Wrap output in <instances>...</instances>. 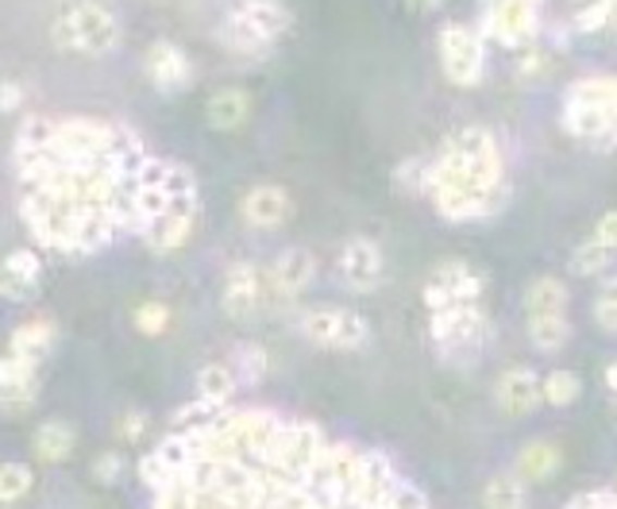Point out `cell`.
<instances>
[{"label":"cell","instance_id":"31","mask_svg":"<svg viewBox=\"0 0 617 509\" xmlns=\"http://www.w3.org/2000/svg\"><path fill=\"white\" fill-rule=\"evenodd\" d=\"M609 263H614V251H606L594 236L583 239V244L571 251V271L583 274V278H594V274L609 271Z\"/></svg>","mask_w":617,"mask_h":509},{"label":"cell","instance_id":"36","mask_svg":"<svg viewBox=\"0 0 617 509\" xmlns=\"http://www.w3.org/2000/svg\"><path fill=\"white\" fill-rule=\"evenodd\" d=\"M39 378L35 374V363H27V359L20 356H0V390H9V386H20V382H32Z\"/></svg>","mask_w":617,"mask_h":509},{"label":"cell","instance_id":"43","mask_svg":"<svg viewBox=\"0 0 617 509\" xmlns=\"http://www.w3.org/2000/svg\"><path fill=\"white\" fill-rule=\"evenodd\" d=\"M599 297H614V301H617V274H609V278L602 282V294Z\"/></svg>","mask_w":617,"mask_h":509},{"label":"cell","instance_id":"37","mask_svg":"<svg viewBox=\"0 0 617 509\" xmlns=\"http://www.w3.org/2000/svg\"><path fill=\"white\" fill-rule=\"evenodd\" d=\"M94 479H97V483H104V486L120 483V479H124V456H120L116 448L101 451V456L94 459Z\"/></svg>","mask_w":617,"mask_h":509},{"label":"cell","instance_id":"3","mask_svg":"<svg viewBox=\"0 0 617 509\" xmlns=\"http://www.w3.org/2000/svg\"><path fill=\"white\" fill-rule=\"evenodd\" d=\"M424 197L444 221H486L506 204V159L486 127H459L424 159Z\"/></svg>","mask_w":617,"mask_h":509},{"label":"cell","instance_id":"20","mask_svg":"<svg viewBox=\"0 0 617 509\" xmlns=\"http://www.w3.org/2000/svg\"><path fill=\"white\" fill-rule=\"evenodd\" d=\"M51 348H54V324L47 321V316L24 321L16 332H12V339H9V351H12V356L27 359V363H35V367H39L42 359L51 356Z\"/></svg>","mask_w":617,"mask_h":509},{"label":"cell","instance_id":"18","mask_svg":"<svg viewBox=\"0 0 617 509\" xmlns=\"http://www.w3.org/2000/svg\"><path fill=\"white\" fill-rule=\"evenodd\" d=\"M35 282H39V254L35 251L16 247V251L0 259V297L24 301V297L35 294Z\"/></svg>","mask_w":617,"mask_h":509},{"label":"cell","instance_id":"6","mask_svg":"<svg viewBox=\"0 0 617 509\" xmlns=\"http://www.w3.org/2000/svg\"><path fill=\"white\" fill-rule=\"evenodd\" d=\"M491 336V316L482 309V301H471V306H452L432 313V339L444 356H479L482 344Z\"/></svg>","mask_w":617,"mask_h":509},{"label":"cell","instance_id":"7","mask_svg":"<svg viewBox=\"0 0 617 509\" xmlns=\"http://www.w3.org/2000/svg\"><path fill=\"white\" fill-rule=\"evenodd\" d=\"M301 336L317 348L332 351H359L371 339V328L359 313L340 306H317L301 313Z\"/></svg>","mask_w":617,"mask_h":509},{"label":"cell","instance_id":"8","mask_svg":"<svg viewBox=\"0 0 617 509\" xmlns=\"http://www.w3.org/2000/svg\"><path fill=\"white\" fill-rule=\"evenodd\" d=\"M440 66L444 77L459 89H474L486 74V47L482 35L464 24H448L440 32Z\"/></svg>","mask_w":617,"mask_h":509},{"label":"cell","instance_id":"21","mask_svg":"<svg viewBox=\"0 0 617 509\" xmlns=\"http://www.w3.org/2000/svg\"><path fill=\"white\" fill-rule=\"evenodd\" d=\"M559 467V448L552 440H529L521 451H517L514 471L525 479V483H548Z\"/></svg>","mask_w":617,"mask_h":509},{"label":"cell","instance_id":"34","mask_svg":"<svg viewBox=\"0 0 617 509\" xmlns=\"http://www.w3.org/2000/svg\"><path fill=\"white\" fill-rule=\"evenodd\" d=\"M136 328L144 332V336H162V332L170 328V306H162V301H139Z\"/></svg>","mask_w":617,"mask_h":509},{"label":"cell","instance_id":"12","mask_svg":"<svg viewBox=\"0 0 617 509\" xmlns=\"http://www.w3.org/2000/svg\"><path fill=\"white\" fill-rule=\"evenodd\" d=\"M382 274H386V259H382L374 239L351 236L340 247V282H344L351 294H371V289H379Z\"/></svg>","mask_w":617,"mask_h":509},{"label":"cell","instance_id":"22","mask_svg":"<svg viewBox=\"0 0 617 509\" xmlns=\"http://www.w3.org/2000/svg\"><path fill=\"white\" fill-rule=\"evenodd\" d=\"M236 390L239 378L232 371V363H205L197 371V401H205V406H229Z\"/></svg>","mask_w":617,"mask_h":509},{"label":"cell","instance_id":"10","mask_svg":"<svg viewBox=\"0 0 617 509\" xmlns=\"http://www.w3.org/2000/svg\"><path fill=\"white\" fill-rule=\"evenodd\" d=\"M541 0H494L482 12V32L491 35L502 47H529L536 39V27H541Z\"/></svg>","mask_w":617,"mask_h":509},{"label":"cell","instance_id":"16","mask_svg":"<svg viewBox=\"0 0 617 509\" xmlns=\"http://www.w3.org/2000/svg\"><path fill=\"white\" fill-rule=\"evenodd\" d=\"M494 401L506 417H525L541 406V378L529 367H509L494 386Z\"/></svg>","mask_w":617,"mask_h":509},{"label":"cell","instance_id":"27","mask_svg":"<svg viewBox=\"0 0 617 509\" xmlns=\"http://www.w3.org/2000/svg\"><path fill=\"white\" fill-rule=\"evenodd\" d=\"M239 12H244V16L251 20V24L259 27V32L267 35L271 42L289 27V12H286V4H282V0H244V4H239Z\"/></svg>","mask_w":617,"mask_h":509},{"label":"cell","instance_id":"1","mask_svg":"<svg viewBox=\"0 0 617 509\" xmlns=\"http://www.w3.org/2000/svg\"><path fill=\"white\" fill-rule=\"evenodd\" d=\"M151 509H429L382 451L259 406H186L139 459Z\"/></svg>","mask_w":617,"mask_h":509},{"label":"cell","instance_id":"45","mask_svg":"<svg viewBox=\"0 0 617 509\" xmlns=\"http://www.w3.org/2000/svg\"><path fill=\"white\" fill-rule=\"evenodd\" d=\"M579 4H599V0H579Z\"/></svg>","mask_w":617,"mask_h":509},{"label":"cell","instance_id":"23","mask_svg":"<svg viewBox=\"0 0 617 509\" xmlns=\"http://www.w3.org/2000/svg\"><path fill=\"white\" fill-rule=\"evenodd\" d=\"M74 444H77V433L74 424L66 421H42L35 429V456L42 463H62V459L74 456Z\"/></svg>","mask_w":617,"mask_h":509},{"label":"cell","instance_id":"26","mask_svg":"<svg viewBox=\"0 0 617 509\" xmlns=\"http://www.w3.org/2000/svg\"><path fill=\"white\" fill-rule=\"evenodd\" d=\"M482 509H525V479L517 471H502V475L486 479Z\"/></svg>","mask_w":617,"mask_h":509},{"label":"cell","instance_id":"14","mask_svg":"<svg viewBox=\"0 0 617 509\" xmlns=\"http://www.w3.org/2000/svg\"><path fill=\"white\" fill-rule=\"evenodd\" d=\"M144 74H147V82L159 89V94H182V89L194 82V62L186 59V51H182V47L159 39V42H151V47H147Z\"/></svg>","mask_w":617,"mask_h":509},{"label":"cell","instance_id":"39","mask_svg":"<svg viewBox=\"0 0 617 509\" xmlns=\"http://www.w3.org/2000/svg\"><path fill=\"white\" fill-rule=\"evenodd\" d=\"M594 239H599V244L606 247V251L617 254V209L602 212L599 224H594Z\"/></svg>","mask_w":617,"mask_h":509},{"label":"cell","instance_id":"32","mask_svg":"<svg viewBox=\"0 0 617 509\" xmlns=\"http://www.w3.org/2000/svg\"><path fill=\"white\" fill-rule=\"evenodd\" d=\"M232 371H236L239 386H255V382L267 378V351L259 344H239L236 356H232Z\"/></svg>","mask_w":617,"mask_h":509},{"label":"cell","instance_id":"40","mask_svg":"<svg viewBox=\"0 0 617 509\" xmlns=\"http://www.w3.org/2000/svg\"><path fill=\"white\" fill-rule=\"evenodd\" d=\"M594 321L617 336V301L614 297H599V301H594Z\"/></svg>","mask_w":617,"mask_h":509},{"label":"cell","instance_id":"38","mask_svg":"<svg viewBox=\"0 0 617 509\" xmlns=\"http://www.w3.org/2000/svg\"><path fill=\"white\" fill-rule=\"evenodd\" d=\"M567 509H617V483L599 486V491H583L567 501Z\"/></svg>","mask_w":617,"mask_h":509},{"label":"cell","instance_id":"2","mask_svg":"<svg viewBox=\"0 0 617 509\" xmlns=\"http://www.w3.org/2000/svg\"><path fill=\"white\" fill-rule=\"evenodd\" d=\"M20 221L35 244L94 254L120 236L151 232L182 204H197V178L155 159L124 124L94 116H27L16 132Z\"/></svg>","mask_w":617,"mask_h":509},{"label":"cell","instance_id":"25","mask_svg":"<svg viewBox=\"0 0 617 509\" xmlns=\"http://www.w3.org/2000/svg\"><path fill=\"white\" fill-rule=\"evenodd\" d=\"M220 39L229 42L236 54H262L267 47H271V39H267V35H262L239 9L229 12V20H224V27H220Z\"/></svg>","mask_w":617,"mask_h":509},{"label":"cell","instance_id":"13","mask_svg":"<svg viewBox=\"0 0 617 509\" xmlns=\"http://www.w3.org/2000/svg\"><path fill=\"white\" fill-rule=\"evenodd\" d=\"M317 278V259L309 247H286L279 251L271 266H267V286H271V301H294Z\"/></svg>","mask_w":617,"mask_h":509},{"label":"cell","instance_id":"35","mask_svg":"<svg viewBox=\"0 0 617 509\" xmlns=\"http://www.w3.org/2000/svg\"><path fill=\"white\" fill-rule=\"evenodd\" d=\"M39 398V378L32 382H20V386H9V390H0V409L4 413H27Z\"/></svg>","mask_w":617,"mask_h":509},{"label":"cell","instance_id":"17","mask_svg":"<svg viewBox=\"0 0 617 509\" xmlns=\"http://www.w3.org/2000/svg\"><path fill=\"white\" fill-rule=\"evenodd\" d=\"M194 228H197V204H182V209L166 212L162 221L151 224V232L144 236V244L151 247L155 254L182 251V247L194 239Z\"/></svg>","mask_w":617,"mask_h":509},{"label":"cell","instance_id":"5","mask_svg":"<svg viewBox=\"0 0 617 509\" xmlns=\"http://www.w3.org/2000/svg\"><path fill=\"white\" fill-rule=\"evenodd\" d=\"M51 39H54V47H62V51L109 54V51H116V42H120V24L104 4L85 0V4H74L66 16L54 20Z\"/></svg>","mask_w":617,"mask_h":509},{"label":"cell","instance_id":"29","mask_svg":"<svg viewBox=\"0 0 617 509\" xmlns=\"http://www.w3.org/2000/svg\"><path fill=\"white\" fill-rule=\"evenodd\" d=\"M579 394H583V378H579L576 371H552L541 378V398L548 401V406L556 409H567L576 406Z\"/></svg>","mask_w":617,"mask_h":509},{"label":"cell","instance_id":"11","mask_svg":"<svg viewBox=\"0 0 617 509\" xmlns=\"http://www.w3.org/2000/svg\"><path fill=\"white\" fill-rule=\"evenodd\" d=\"M271 301V286H267V271L255 263H232L224 274V294H220V306L232 321H251L262 306Z\"/></svg>","mask_w":617,"mask_h":509},{"label":"cell","instance_id":"46","mask_svg":"<svg viewBox=\"0 0 617 509\" xmlns=\"http://www.w3.org/2000/svg\"><path fill=\"white\" fill-rule=\"evenodd\" d=\"M486 4H494V0H486Z\"/></svg>","mask_w":617,"mask_h":509},{"label":"cell","instance_id":"4","mask_svg":"<svg viewBox=\"0 0 617 509\" xmlns=\"http://www.w3.org/2000/svg\"><path fill=\"white\" fill-rule=\"evenodd\" d=\"M564 127L587 144H617V77L591 74L567 85Z\"/></svg>","mask_w":617,"mask_h":509},{"label":"cell","instance_id":"9","mask_svg":"<svg viewBox=\"0 0 617 509\" xmlns=\"http://www.w3.org/2000/svg\"><path fill=\"white\" fill-rule=\"evenodd\" d=\"M482 294H486V278L471 263H464V259L440 263L429 274V282H424V306H429V313H440V309L452 306H471V301H482Z\"/></svg>","mask_w":617,"mask_h":509},{"label":"cell","instance_id":"30","mask_svg":"<svg viewBox=\"0 0 617 509\" xmlns=\"http://www.w3.org/2000/svg\"><path fill=\"white\" fill-rule=\"evenodd\" d=\"M35 475L27 463H0V506H16L32 494Z\"/></svg>","mask_w":617,"mask_h":509},{"label":"cell","instance_id":"42","mask_svg":"<svg viewBox=\"0 0 617 509\" xmlns=\"http://www.w3.org/2000/svg\"><path fill=\"white\" fill-rule=\"evenodd\" d=\"M409 9L414 12H432V9H440V0H406Z\"/></svg>","mask_w":617,"mask_h":509},{"label":"cell","instance_id":"24","mask_svg":"<svg viewBox=\"0 0 617 509\" xmlns=\"http://www.w3.org/2000/svg\"><path fill=\"white\" fill-rule=\"evenodd\" d=\"M552 313H567V286L552 274L529 282L525 289V316H552Z\"/></svg>","mask_w":617,"mask_h":509},{"label":"cell","instance_id":"41","mask_svg":"<svg viewBox=\"0 0 617 509\" xmlns=\"http://www.w3.org/2000/svg\"><path fill=\"white\" fill-rule=\"evenodd\" d=\"M24 104V85L20 82H0V112H12Z\"/></svg>","mask_w":617,"mask_h":509},{"label":"cell","instance_id":"28","mask_svg":"<svg viewBox=\"0 0 617 509\" xmlns=\"http://www.w3.org/2000/svg\"><path fill=\"white\" fill-rule=\"evenodd\" d=\"M529 321V339H533L536 351H559L571 339V321L567 313H552V316H525Z\"/></svg>","mask_w":617,"mask_h":509},{"label":"cell","instance_id":"15","mask_svg":"<svg viewBox=\"0 0 617 509\" xmlns=\"http://www.w3.org/2000/svg\"><path fill=\"white\" fill-rule=\"evenodd\" d=\"M294 216V201L282 186H271V182H262V186L247 189L244 201H239V221L255 232H274Z\"/></svg>","mask_w":617,"mask_h":509},{"label":"cell","instance_id":"33","mask_svg":"<svg viewBox=\"0 0 617 509\" xmlns=\"http://www.w3.org/2000/svg\"><path fill=\"white\" fill-rule=\"evenodd\" d=\"M147 436H151V417H147L144 409H127V413L116 421L120 444H132V448H136V444H144Z\"/></svg>","mask_w":617,"mask_h":509},{"label":"cell","instance_id":"44","mask_svg":"<svg viewBox=\"0 0 617 509\" xmlns=\"http://www.w3.org/2000/svg\"><path fill=\"white\" fill-rule=\"evenodd\" d=\"M606 386L617 394V363H609V367H606Z\"/></svg>","mask_w":617,"mask_h":509},{"label":"cell","instance_id":"19","mask_svg":"<svg viewBox=\"0 0 617 509\" xmlns=\"http://www.w3.org/2000/svg\"><path fill=\"white\" fill-rule=\"evenodd\" d=\"M205 116H209V124L217 127V132H236V127L251 116V97H247V89H239V85H224V89H217V94L209 97Z\"/></svg>","mask_w":617,"mask_h":509}]
</instances>
